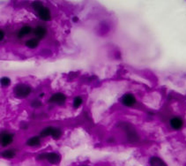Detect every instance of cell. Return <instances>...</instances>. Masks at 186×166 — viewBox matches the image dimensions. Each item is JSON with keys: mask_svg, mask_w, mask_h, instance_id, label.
Listing matches in <instances>:
<instances>
[{"mask_svg": "<svg viewBox=\"0 0 186 166\" xmlns=\"http://www.w3.org/2000/svg\"><path fill=\"white\" fill-rule=\"evenodd\" d=\"M46 160L51 164H58L61 162V155L58 153H56V152L47 153Z\"/></svg>", "mask_w": 186, "mask_h": 166, "instance_id": "obj_10", "label": "cell"}, {"mask_svg": "<svg viewBox=\"0 0 186 166\" xmlns=\"http://www.w3.org/2000/svg\"><path fill=\"white\" fill-rule=\"evenodd\" d=\"M149 166H169L161 157L158 155H152L149 158Z\"/></svg>", "mask_w": 186, "mask_h": 166, "instance_id": "obj_8", "label": "cell"}, {"mask_svg": "<svg viewBox=\"0 0 186 166\" xmlns=\"http://www.w3.org/2000/svg\"><path fill=\"white\" fill-rule=\"evenodd\" d=\"M184 118L180 116H174L172 117L169 121V126L171 130L173 131H181L183 128L184 127Z\"/></svg>", "mask_w": 186, "mask_h": 166, "instance_id": "obj_4", "label": "cell"}, {"mask_svg": "<svg viewBox=\"0 0 186 166\" xmlns=\"http://www.w3.org/2000/svg\"><path fill=\"white\" fill-rule=\"evenodd\" d=\"M26 144L29 147H38L41 145V137L40 136H33L27 141Z\"/></svg>", "mask_w": 186, "mask_h": 166, "instance_id": "obj_11", "label": "cell"}, {"mask_svg": "<svg viewBox=\"0 0 186 166\" xmlns=\"http://www.w3.org/2000/svg\"><path fill=\"white\" fill-rule=\"evenodd\" d=\"M40 96H41V97H43V96H44V93H42V94H40Z\"/></svg>", "mask_w": 186, "mask_h": 166, "instance_id": "obj_25", "label": "cell"}, {"mask_svg": "<svg viewBox=\"0 0 186 166\" xmlns=\"http://www.w3.org/2000/svg\"><path fill=\"white\" fill-rule=\"evenodd\" d=\"M66 100H67V97H66V95L64 93L57 92V93L53 94L50 96V98L49 99V103L55 104L58 106H63L65 105V104L66 103Z\"/></svg>", "mask_w": 186, "mask_h": 166, "instance_id": "obj_5", "label": "cell"}, {"mask_svg": "<svg viewBox=\"0 0 186 166\" xmlns=\"http://www.w3.org/2000/svg\"><path fill=\"white\" fill-rule=\"evenodd\" d=\"M55 127H47L43 128L41 133H40V137L41 138H45V137H48V136H51L52 133H53V130H54Z\"/></svg>", "mask_w": 186, "mask_h": 166, "instance_id": "obj_13", "label": "cell"}, {"mask_svg": "<svg viewBox=\"0 0 186 166\" xmlns=\"http://www.w3.org/2000/svg\"><path fill=\"white\" fill-rule=\"evenodd\" d=\"M83 104V98L80 95H77L74 97V99L72 101V107L74 109H79Z\"/></svg>", "mask_w": 186, "mask_h": 166, "instance_id": "obj_16", "label": "cell"}, {"mask_svg": "<svg viewBox=\"0 0 186 166\" xmlns=\"http://www.w3.org/2000/svg\"><path fill=\"white\" fill-rule=\"evenodd\" d=\"M14 135L8 132H2L0 133V144L2 147H7L13 141Z\"/></svg>", "mask_w": 186, "mask_h": 166, "instance_id": "obj_7", "label": "cell"}, {"mask_svg": "<svg viewBox=\"0 0 186 166\" xmlns=\"http://www.w3.org/2000/svg\"><path fill=\"white\" fill-rule=\"evenodd\" d=\"M13 92L15 96L19 98H26L32 92V89L30 86L26 84H18L13 89Z\"/></svg>", "mask_w": 186, "mask_h": 166, "instance_id": "obj_3", "label": "cell"}, {"mask_svg": "<svg viewBox=\"0 0 186 166\" xmlns=\"http://www.w3.org/2000/svg\"><path fill=\"white\" fill-rule=\"evenodd\" d=\"M15 155H16L15 150H6L1 153V155L6 159H11L15 156Z\"/></svg>", "mask_w": 186, "mask_h": 166, "instance_id": "obj_15", "label": "cell"}, {"mask_svg": "<svg viewBox=\"0 0 186 166\" xmlns=\"http://www.w3.org/2000/svg\"><path fill=\"white\" fill-rule=\"evenodd\" d=\"M43 6V3L40 2V1H35V2H33V3H32V8H33L34 10L36 12H37Z\"/></svg>", "mask_w": 186, "mask_h": 166, "instance_id": "obj_19", "label": "cell"}, {"mask_svg": "<svg viewBox=\"0 0 186 166\" xmlns=\"http://www.w3.org/2000/svg\"><path fill=\"white\" fill-rule=\"evenodd\" d=\"M116 127L122 132L126 141H128L129 143H137L140 141V134L137 128L130 122L121 120L116 123Z\"/></svg>", "mask_w": 186, "mask_h": 166, "instance_id": "obj_1", "label": "cell"}, {"mask_svg": "<svg viewBox=\"0 0 186 166\" xmlns=\"http://www.w3.org/2000/svg\"><path fill=\"white\" fill-rule=\"evenodd\" d=\"M107 141H108V143L110 144H113L116 142V138L114 136H110V138L107 140Z\"/></svg>", "mask_w": 186, "mask_h": 166, "instance_id": "obj_22", "label": "cell"}, {"mask_svg": "<svg viewBox=\"0 0 186 166\" xmlns=\"http://www.w3.org/2000/svg\"><path fill=\"white\" fill-rule=\"evenodd\" d=\"M83 166H89V165H83Z\"/></svg>", "mask_w": 186, "mask_h": 166, "instance_id": "obj_26", "label": "cell"}, {"mask_svg": "<svg viewBox=\"0 0 186 166\" xmlns=\"http://www.w3.org/2000/svg\"><path fill=\"white\" fill-rule=\"evenodd\" d=\"M62 135H63L62 129L60 127H54V130H53V133H52L51 137L54 139V140H59L62 137Z\"/></svg>", "mask_w": 186, "mask_h": 166, "instance_id": "obj_17", "label": "cell"}, {"mask_svg": "<svg viewBox=\"0 0 186 166\" xmlns=\"http://www.w3.org/2000/svg\"><path fill=\"white\" fill-rule=\"evenodd\" d=\"M43 106V104L42 102L38 99H34L32 102H31V107L34 108V109H38L40 107Z\"/></svg>", "mask_w": 186, "mask_h": 166, "instance_id": "obj_20", "label": "cell"}, {"mask_svg": "<svg viewBox=\"0 0 186 166\" xmlns=\"http://www.w3.org/2000/svg\"><path fill=\"white\" fill-rule=\"evenodd\" d=\"M78 21H79V19H78V18H77L76 16L73 18V21H74V22H77Z\"/></svg>", "mask_w": 186, "mask_h": 166, "instance_id": "obj_24", "label": "cell"}, {"mask_svg": "<svg viewBox=\"0 0 186 166\" xmlns=\"http://www.w3.org/2000/svg\"><path fill=\"white\" fill-rule=\"evenodd\" d=\"M25 45L29 49H36L39 46V40L36 38H31L26 41Z\"/></svg>", "mask_w": 186, "mask_h": 166, "instance_id": "obj_14", "label": "cell"}, {"mask_svg": "<svg viewBox=\"0 0 186 166\" xmlns=\"http://www.w3.org/2000/svg\"><path fill=\"white\" fill-rule=\"evenodd\" d=\"M0 84H1L3 87H8V86H10V84H11V80H10V78H1V79H0Z\"/></svg>", "mask_w": 186, "mask_h": 166, "instance_id": "obj_18", "label": "cell"}, {"mask_svg": "<svg viewBox=\"0 0 186 166\" xmlns=\"http://www.w3.org/2000/svg\"><path fill=\"white\" fill-rule=\"evenodd\" d=\"M37 14H38L39 18L45 22H48L52 20V14H51V12L49 10V7L47 6H43L38 12H37Z\"/></svg>", "mask_w": 186, "mask_h": 166, "instance_id": "obj_6", "label": "cell"}, {"mask_svg": "<svg viewBox=\"0 0 186 166\" xmlns=\"http://www.w3.org/2000/svg\"><path fill=\"white\" fill-rule=\"evenodd\" d=\"M46 155H47V153H43V154H40L37 156V159L40 161H43L46 160Z\"/></svg>", "mask_w": 186, "mask_h": 166, "instance_id": "obj_21", "label": "cell"}, {"mask_svg": "<svg viewBox=\"0 0 186 166\" xmlns=\"http://www.w3.org/2000/svg\"><path fill=\"white\" fill-rule=\"evenodd\" d=\"M32 32H33V29H32L31 27H29V26H25V27H23V28H21L19 30V32H18V37H19V38H21V37L25 36V35H30Z\"/></svg>", "mask_w": 186, "mask_h": 166, "instance_id": "obj_12", "label": "cell"}, {"mask_svg": "<svg viewBox=\"0 0 186 166\" xmlns=\"http://www.w3.org/2000/svg\"><path fill=\"white\" fill-rule=\"evenodd\" d=\"M4 37H5V33L2 30H0V41H2Z\"/></svg>", "mask_w": 186, "mask_h": 166, "instance_id": "obj_23", "label": "cell"}, {"mask_svg": "<svg viewBox=\"0 0 186 166\" xmlns=\"http://www.w3.org/2000/svg\"><path fill=\"white\" fill-rule=\"evenodd\" d=\"M120 104L125 108H135L138 105V100L131 92H126L121 96Z\"/></svg>", "mask_w": 186, "mask_h": 166, "instance_id": "obj_2", "label": "cell"}, {"mask_svg": "<svg viewBox=\"0 0 186 166\" xmlns=\"http://www.w3.org/2000/svg\"><path fill=\"white\" fill-rule=\"evenodd\" d=\"M33 33L34 35V36L36 37V39L42 40V39L45 38V36L47 35L48 30L43 26H38V27H36L34 29Z\"/></svg>", "mask_w": 186, "mask_h": 166, "instance_id": "obj_9", "label": "cell"}]
</instances>
